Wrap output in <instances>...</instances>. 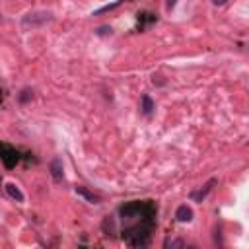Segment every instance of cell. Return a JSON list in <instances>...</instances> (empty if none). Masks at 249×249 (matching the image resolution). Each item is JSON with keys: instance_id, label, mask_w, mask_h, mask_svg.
<instances>
[{"instance_id": "6da1fadb", "label": "cell", "mask_w": 249, "mask_h": 249, "mask_svg": "<svg viewBox=\"0 0 249 249\" xmlns=\"http://www.w3.org/2000/svg\"><path fill=\"white\" fill-rule=\"evenodd\" d=\"M158 208L152 200H130L119 206L121 239L130 247H146L156 228Z\"/></svg>"}, {"instance_id": "7a4b0ae2", "label": "cell", "mask_w": 249, "mask_h": 249, "mask_svg": "<svg viewBox=\"0 0 249 249\" xmlns=\"http://www.w3.org/2000/svg\"><path fill=\"white\" fill-rule=\"evenodd\" d=\"M51 19H53V14L49 10H35L21 18V27L23 29H39L45 23H49Z\"/></svg>"}, {"instance_id": "3957f363", "label": "cell", "mask_w": 249, "mask_h": 249, "mask_svg": "<svg viewBox=\"0 0 249 249\" xmlns=\"http://www.w3.org/2000/svg\"><path fill=\"white\" fill-rule=\"evenodd\" d=\"M19 160H21V156H19V152H18L14 146H10V144H2V163H4L6 169L16 167V163H18Z\"/></svg>"}, {"instance_id": "277c9868", "label": "cell", "mask_w": 249, "mask_h": 249, "mask_svg": "<svg viewBox=\"0 0 249 249\" xmlns=\"http://www.w3.org/2000/svg\"><path fill=\"white\" fill-rule=\"evenodd\" d=\"M216 183H218V179H216V177H212V179H210L208 183H204L198 191H193V193H191V198H193V200H196V202H202V200L206 198V195L212 191V187H214Z\"/></svg>"}, {"instance_id": "5b68a950", "label": "cell", "mask_w": 249, "mask_h": 249, "mask_svg": "<svg viewBox=\"0 0 249 249\" xmlns=\"http://www.w3.org/2000/svg\"><path fill=\"white\" fill-rule=\"evenodd\" d=\"M4 193H6L12 200H16V202H23V200H25V196H23L21 189H19L16 183H10V181H8V183L4 185Z\"/></svg>"}, {"instance_id": "8992f818", "label": "cell", "mask_w": 249, "mask_h": 249, "mask_svg": "<svg viewBox=\"0 0 249 249\" xmlns=\"http://www.w3.org/2000/svg\"><path fill=\"white\" fill-rule=\"evenodd\" d=\"M51 175L54 177V181H62L64 179V169H62V161L58 158H54L51 161Z\"/></svg>"}, {"instance_id": "52a82bcc", "label": "cell", "mask_w": 249, "mask_h": 249, "mask_svg": "<svg viewBox=\"0 0 249 249\" xmlns=\"http://www.w3.org/2000/svg\"><path fill=\"white\" fill-rule=\"evenodd\" d=\"M154 21H158V18H156L154 14H148V12L138 14V31H144L146 25H150V23H154Z\"/></svg>"}, {"instance_id": "ba28073f", "label": "cell", "mask_w": 249, "mask_h": 249, "mask_svg": "<svg viewBox=\"0 0 249 249\" xmlns=\"http://www.w3.org/2000/svg\"><path fill=\"white\" fill-rule=\"evenodd\" d=\"M175 218H177V222H191L193 220V210L187 204H181L175 212Z\"/></svg>"}, {"instance_id": "9c48e42d", "label": "cell", "mask_w": 249, "mask_h": 249, "mask_svg": "<svg viewBox=\"0 0 249 249\" xmlns=\"http://www.w3.org/2000/svg\"><path fill=\"white\" fill-rule=\"evenodd\" d=\"M76 193H78L80 196H84L88 202H91V204H97V202H99V196H97V195H93L91 191H88L86 187H76Z\"/></svg>"}, {"instance_id": "30bf717a", "label": "cell", "mask_w": 249, "mask_h": 249, "mask_svg": "<svg viewBox=\"0 0 249 249\" xmlns=\"http://www.w3.org/2000/svg\"><path fill=\"white\" fill-rule=\"evenodd\" d=\"M142 113L144 115H152V111L156 109V105H154V101H152V97L150 95H142Z\"/></svg>"}, {"instance_id": "8fae6325", "label": "cell", "mask_w": 249, "mask_h": 249, "mask_svg": "<svg viewBox=\"0 0 249 249\" xmlns=\"http://www.w3.org/2000/svg\"><path fill=\"white\" fill-rule=\"evenodd\" d=\"M33 97V91L29 89V88H23L21 91H19V95H18V101L19 103H25V101H29Z\"/></svg>"}, {"instance_id": "7c38bea8", "label": "cell", "mask_w": 249, "mask_h": 249, "mask_svg": "<svg viewBox=\"0 0 249 249\" xmlns=\"http://www.w3.org/2000/svg\"><path fill=\"white\" fill-rule=\"evenodd\" d=\"M163 245L165 247H185V241L183 239H167Z\"/></svg>"}, {"instance_id": "4fadbf2b", "label": "cell", "mask_w": 249, "mask_h": 249, "mask_svg": "<svg viewBox=\"0 0 249 249\" xmlns=\"http://www.w3.org/2000/svg\"><path fill=\"white\" fill-rule=\"evenodd\" d=\"M175 4H177V0H165V8H167V12H171V10L175 8Z\"/></svg>"}, {"instance_id": "5bb4252c", "label": "cell", "mask_w": 249, "mask_h": 249, "mask_svg": "<svg viewBox=\"0 0 249 249\" xmlns=\"http://www.w3.org/2000/svg\"><path fill=\"white\" fill-rule=\"evenodd\" d=\"M97 33H99V35H107V33L111 35V27H107V25H105V27H99Z\"/></svg>"}, {"instance_id": "9a60e30c", "label": "cell", "mask_w": 249, "mask_h": 249, "mask_svg": "<svg viewBox=\"0 0 249 249\" xmlns=\"http://www.w3.org/2000/svg\"><path fill=\"white\" fill-rule=\"evenodd\" d=\"M212 2H214V4H216V6H224V4H226V2H228V0H212Z\"/></svg>"}]
</instances>
